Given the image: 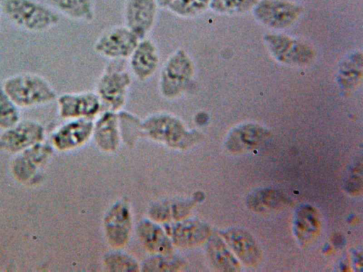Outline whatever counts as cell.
<instances>
[{
    "label": "cell",
    "mask_w": 363,
    "mask_h": 272,
    "mask_svg": "<svg viewBox=\"0 0 363 272\" xmlns=\"http://www.w3.org/2000/svg\"><path fill=\"white\" fill-rule=\"evenodd\" d=\"M6 93L18 107L31 108L54 101L56 92L43 76L31 73L19 74L3 84Z\"/></svg>",
    "instance_id": "obj_1"
},
{
    "label": "cell",
    "mask_w": 363,
    "mask_h": 272,
    "mask_svg": "<svg viewBox=\"0 0 363 272\" xmlns=\"http://www.w3.org/2000/svg\"><path fill=\"white\" fill-rule=\"evenodd\" d=\"M194 73V62L187 53L178 48L166 60L160 70L159 90L167 99L177 98L185 92Z\"/></svg>",
    "instance_id": "obj_2"
},
{
    "label": "cell",
    "mask_w": 363,
    "mask_h": 272,
    "mask_svg": "<svg viewBox=\"0 0 363 272\" xmlns=\"http://www.w3.org/2000/svg\"><path fill=\"white\" fill-rule=\"evenodd\" d=\"M4 11L12 22L29 31L49 29L60 20L57 13L33 0H5Z\"/></svg>",
    "instance_id": "obj_3"
},
{
    "label": "cell",
    "mask_w": 363,
    "mask_h": 272,
    "mask_svg": "<svg viewBox=\"0 0 363 272\" xmlns=\"http://www.w3.org/2000/svg\"><path fill=\"white\" fill-rule=\"evenodd\" d=\"M122 60H112L100 76L96 94L102 104L110 110L121 109L125 103L128 91L131 84V76L121 63Z\"/></svg>",
    "instance_id": "obj_4"
},
{
    "label": "cell",
    "mask_w": 363,
    "mask_h": 272,
    "mask_svg": "<svg viewBox=\"0 0 363 272\" xmlns=\"http://www.w3.org/2000/svg\"><path fill=\"white\" fill-rule=\"evenodd\" d=\"M143 130L152 139L175 147H184L192 141L193 135L177 117L160 113L148 118Z\"/></svg>",
    "instance_id": "obj_5"
},
{
    "label": "cell",
    "mask_w": 363,
    "mask_h": 272,
    "mask_svg": "<svg viewBox=\"0 0 363 272\" xmlns=\"http://www.w3.org/2000/svg\"><path fill=\"white\" fill-rule=\"evenodd\" d=\"M140 39L125 26L106 30L96 40L94 49L99 55L111 60L128 58Z\"/></svg>",
    "instance_id": "obj_6"
},
{
    "label": "cell",
    "mask_w": 363,
    "mask_h": 272,
    "mask_svg": "<svg viewBox=\"0 0 363 272\" xmlns=\"http://www.w3.org/2000/svg\"><path fill=\"white\" fill-rule=\"evenodd\" d=\"M45 129L33 120H20L13 126L4 130L0 135V149L9 153L23 151L43 142Z\"/></svg>",
    "instance_id": "obj_7"
},
{
    "label": "cell",
    "mask_w": 363,
    "mask_h": 272,
    "mask_svg": "<svg viewBox=\"0 0 363 272\" xmlns=\"http://www.w3.org/2000/svg\"><path fill=\"white\" fill-rule=\"evenodd\" d=\"M155 0H128L125 8V26L141 40L152 29L157 13Z\"/></svg>",
    "instance_id": "obj_8"
},
{
    "label": "cell",
    "mask_w": 363,
    "mask_h": 272,
    "mask_svg": "<svg viewBox=\"0 0 363 272\" xmlns=\"http://www.w3.org/2000/svg\"><path fill=\"white\" fill-rule=\"evenodd\" d=\"M60 115L66 119L86 118L96 114L101 102L95 92L67 93L57 98Z\"/></svg>",
    "instance_id": "obj_9"
},
{
    "label": "cell",
    "mask_w": 363,
    "mask_h": 272,
    "mask_svg": "<svg viewBox=\"0 0 363 272\" xmlns=\"http://www.w3.org/2000/svg\"><path fill=\"white\" fill-rule=\"evenodd\" d=\"M128 59L130 72L140 81L147 80L153 76L160 64L156 45L146 38L139 40Z\"/></svg>",
    "instance_id": "obj_10"
},
{
    "label": "cell",
    "mask_w": 363,
    "mask_h": 272,
    "mask_svg": "<svg viewBox=\"0 0 363 272\" xmlns=\"http://www.w3.org/2000/svg\"><path fill=\"white\" fill-rule=\"evenodd\" d=\"M298 13V7L285 0H262L255 8V14L260 21L275 28L291 24Z\"/></svg>",
    "instance_id": "obj_11"
},
{
    "label": "cell",
    "mask_w": 363,
    "mask_h": 272,
    "mask_svg": "<svg viewBox=\"0 0 363 272\" xmlns=\"http://www.w3.org/2000/svg\"><path fill=\"white\" fill-rule=\"evenodd\" d=\"M93 129L94 125L89 118L71 119L54 132L51 137L52 144L61 151L74 149L89 138Z\"/></svg>",
    "instance_id": "obj_12"
},
{
    "label": "cell",
    "mask_w": 363,
    "mask_h": 272,
    "mask_svg": "<svg viewBox=\"0 0 363 272\" xmlns=\"http://www.w3.org/2000/svg\"><path fill=\"white\" fill-rule=\"evenodd\" d=\"M225 243L245 264L255 266L260 259V250L255 239L246 231L232 228L221 232Z\"/></svg>",
    "instance_id": "obj_13"
},
{
    "label": "cell",
    "mask_w": 363,
    "mask_h": 272,
    "mask_svg": "<svg viewBox=\"0 0 363 272\" xmlns=\"http://www.w3.org/2000/svg\"><path fill=\"white\" fill-rule=\"evenodd\" d=\"M267 41L274 55L288 63L306 62L311 57V50L305 45L280 35H269Z\"/></svg>",
    "instance_id": "obj_14"
},
{
    "label": "cell",
    "mask_w": 363,
    "mask_h": 272,
    "mask_svg": "<svg viewBox=\"0 0 363 272\" xmlns=\"http://www.w3.org/2000/svg\"><path fill=\"white\" fill-rule=\"evenodd\" d=\"M21 153L13 162V171L16 178L26 181L33 176L37 167L48 158L51 148L42 142Z\"/></svg>",
    "instance_id": "obj_15"
},
{
    "label": "cell",
    "mask_w": 363,
    "mask_h": 272,
    "mask_svg": "<svg viewBox=\"0 0 363 272\" xmlns=\"http://www.w3.org/2000/svg\"><path fill=\"white\" fill-rule=\"evenodd\" d=\"M105 225L110 242L115 246L124 244L130 229V217L127 206L123 203L115 205L107 215Z\"/></svg>",
    "instance_id": "obj_16"
},
{
    "label": "cell",
    "mask_w": 363,
    "mask_h": 272,
    "mask_svg": "<svg viewBox=\"0 0 363 272\" xmlns=\"http://www.w3.org/2000/svg\"><path fill=\"white\" fill-rule=\"evenodd\" d=\"M171 234L177 244L191 246L205 240L208 237L209 229L201 222L185 220L172 226Z\"/></svg>",
    "instance_id": "obj_17"
},
{
    "label": "cell",
    "mask_w": 363,
    "mask_h": 272,
    "mask_svg": "<svg viewBox=\"0 0 363 272\" xmlns=\"http://www.w3.org/2000/svg\"><path fill=\"white\" fill-rule=\"evenodd\" d=\"M94 135L99 145L104 149H115L118 143V120L113 111L105 113L94 126Z\"/></svg>",
    "instance_id": "obj_18"
},
{
    "label": "cell",
    "mask_w": 363,
    "mask_h": 272,
    "mask_svg": "<svg viewBox=\"0 0 363 272\" xmlns=\"http://www.w3.org/2000/svg\"><path fill=\"white\" fill-rule=\"evenodd\" d=\"M139 234L145 246L151 251L160 254H168L172 246L169 239L156 225L145 221L139 227Z\"/></svg>",
    "instance_id": "obj_19"
},
{
    "label": "cell",
    "mask_w": 363,
    "mask_h": 272,
    "mask_svg": "<svg viewBox=\"0 0 363 272\" xmlns=\"http://www.w3.org/2000/svg\"><path fill=\"white\" fill-rule=\"evenodd\" d=\"M208 252L213 264L218 269L225 271L239 270V262L220 237H211L208 242Z\"/></svg>",
    "instance_id": "obj_20"
},
{
    "label": "cell",
    "mask_w": 363,
    "mask_h": 272,
    "mask_svg": "<svg viewBox=\"0 0 363 272\" xmlns=\"http://www.w3.org/2000/svg\"><path fill=\"white\" fill-rule=\"evenodd\" d=\"M58 10L70 18L89 21L93 18L91 0H49Z\"/></svg>",
    "instance_id": "obj_21"
},
{
    "label": "cell",
    "mask_w": 363,
    "mask_h": 272,
    "mask_svg": "<svg viewBox=\"0 0 363 272\" xmlns=\"http://www.w3.org/2000/svg\"><path fill=\"white\" fill-rule=\"evenodd\" d=\"M20 121L18 107L0 84V129H8Z\"/></svg>",
    "instance_id": "obj_22"
},
{
    "label": "cell",
    "mask_w": 363,
    "mask_h": 272,
    "mask_svg": "<svg viewBox=\"0 0 363 272\" xmlns=\"http://www.w3.org/2000/svg\"><path fill=\"white\" fill-rule=\"evenodd\" d=\"M211 0H174L168 8L182 18H192L203 11Z\"/></svg>",
    "instance_id": "obj_23"
},
{
    "label": "cell",
    "mask_w": 363,
    "mask_h": 272,
    "mask_svg": "<svg viewBox=\"0 0 363 272\" xmlns=\"http://www.w3.org/2000/svg\"><path fill=\"white\" fill-rule=\"evenodd\" d=\"M256 3V0H211L209 6L215 11L220 13L243 12Z\"/></svg>",
    "instance_id": "obj_24"
},
{
    "label": "cell",
    "mask_w": 363,
    "mask_h": 272,
    "mask_svg": "<svg viewBox=\"0 0 363 272\" xmlns=\"http://www.w3.org/2000/svg\"><path fill=\"white\" fill-rule=\"evenodd\" d=\"M108 267L113 271H137L138 266L132 258L122 254H111L106 259Z\"/></svg>",
    "instance_id": "obj_25"
},
{
    "label": "cell",
    "mask_w": 363,
    "mask_h": 272,
    "mask_svg": "<svg viewBox=\"0 0 363 272\" xmlns=\"http://www.w3.org/2000/svg\"><path fill=\"white\" fill-rule=\"evenodd\" d=\"M240 140V142L249 147L261 141L263 137V130L255 126H245L240 129L235 135Z\"/></svg>",
    "instance_id": "obj_26"
},
{
    "label": "cell",
    "mask_w": 363,
    "mask_h": 272,
    "mask_svg": "<svg viewBox=\"0 0 363 272\" xmlns=\"http://www.w3.org/2000/svg\"><path fill=\"white\" fill-rule=\"evenodd\" d=\"M179 266L177 260L164 258H155L148 261L145 267L147 271H170Z\"/></svg>",
    "instance_id": "obj_27"
},
{
    "label": "cell",
    "mask_w": 363,
    "mask_h": 272,
    "mask_svg": "<svg viewBox=\"0 0 363 272\" xmlns=\"http://www.w3.org/2000/svg\"><path fill=\"white\" fill-rule=\"evenodd\" d=\"M157 6L160 7H168V6L174 1V0H155Z\"/></svg>",
    "instance_id": "obj_28"
}]
</instances>
